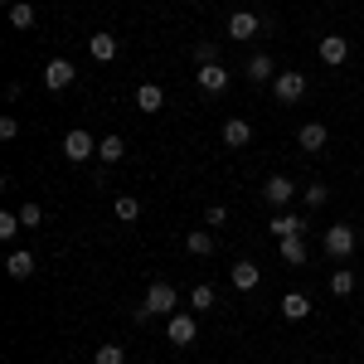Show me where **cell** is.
<instances>
[{
    "instance_id": "6da1fadb",
    "label": "cell",
    "mask_w": 364,
    "mask_h": 364,
    "mask_svg": "<svg viewBox=\"0 0 364 364\" xmlns=\"http://www.w3.org/2000/svg\"><path fill=\"white\" fill-rule=\"evenodd\" d=\"M180 311V291L170 282H151L146 287V306L136 311V321H151V316H175Z\"/></svg>"
},
{
    "instance_id": "d4e9b609",
    "label": "cell",
    "mask_w": 364,
    "mask_h": 364,
    "mask_svg": "<svg viewBox=\"0 0 364 364\" xmlns=\"http://www.w3.org/2000/svg\"><path fill=\"white\" fill-rule=\"evenodd\" d=\"M331 296H355V272L350 267H336L331 272Z\"/></svg>"
},
{
    "instance_id": "4fadbf2b",
    "label": "cell",
    "mask_w": 364,
    "mask_h": 364,
    "mask_svg": "<svg viewBox=\"0 0 364 364\" xmlns=\"http://www.w3.org/2000/svg\"><path fill=\"white\" fill-rule=\"evenodd\" d=\"M243 78H248V83H272V78H277V63H272V58L267 54H252L248 63H243Z\"/></svg>"
},
{
    "instance_id": "9c48e42d",
    "label": "cell",
    "mask_w": 364,
    "mask_h": 364,
    "mask_svg": "<svg viewBox=\"0 0 364 364\" xmlns=\"http://www.w3.org/2000/svg\"><path fill=\"white\" fill-rule=\"evenodd\" d=\"M73 78H78V68H73L68 58H49V63H44V87H49V92L73 87Z\"/></svg>"
},
{
    "instance_id": "3957f363",
    "label": "cell",
    "mask_w": 364,
    "mask_h": 364,
    "mask_svg": "<svg viewBox=\"0 0 364 364\" xmlns=\"http://www.w3.org/2000/svg\"><path fill=\"white\" fill-rule=\"evenodd\" d=\"M272 97H277L282 107L301 102V97H306V73H301V68H282L277 78H272Z\"/></svg>"
},
{
    "instance_id": "f1b7e54d",
    "label": "cell",
    "mask_w": 364,
    "mask_h": 364,
    "mask_svg": "<svg viewBox=\"0 0 364 364\" xmlns=\"http://www.w3.org/2000/svg\"><path fill=\"white\" fill-rule=\"evenodd\" d=\"M301 199H306V209H326V204H331V190H326V185H306Z\"/></svg>"
},
{
    "instance_id": "7c38bea8",
    "label": "cell",
    "mask_w": 364,
    "mask_h": 364,
    "mask_svg": "<svg viewBox=\"0 0 364 364\" xmlns=\"http://www.w3.org/2000/svg\"><path fill=\"white\" fill-rule=\"evenodd\" d=\"M87 54L97 58V63H112V58L122 54V44H117V34H112V29H97V34L87 39Z\"/></svg>"
},
{
    "instance_id": "4dcf8cb0",
    "label": "cell",
    "mask_w": 364,
    "mask_h": 364,
    "mask_svg": "<svg viewBox=\"0 0 364 364\" xmlns=\"http://www.w3.org/2000/svg\"><path fill=\"white\" fill-rule=\"evenodd\" d=\"M20 214H10V209H5V214H0V238H15V233H20Z\"/></svg>"
},
{
    "instance_id": "83f0119b",
    "label": "cell",
    "mask_w": 364,
    "mask_h": 364,
    "mask_svg": "<svg viewBox=\"0 0 364 364\" xmlns=\"http://www.w3.org/2000/svg\"><path fill=\"white\" fill-rule=\"evenodd\" d=\"M15 214H20V224H25V228H39V224H44V209H39L34 199H25V204H20Z\"/></svg>"
},
{
    "instance_id": "e0dca14e",
    "label": "cell",
    "mask_w": 364,
    "mask_h": 364,
    "mask_svg": "<svg viewBox=\"0 0 364 364\" xmlns=\"http://www.w3.org/2000/svg\"><path fill=\"white\" fill-rule=\"evenodd\" d=\"M277 311L287 316V321H306V316H311V296H306V291H287V296L277 301Z\"/></svg>"
},
{
    "instance_id": "5bb4252c",
    "label": "cell",
    "mask_w": 364,
    "mask_h": 364,
    "mask_svg": "<svg viewBox=\"0 0 364 364\" xmlns=\"http://www.w3.org/2000/svg\"><path fill=\"white\" fill-rule=\"evenodd\" d=\"M267 228H272L277 238H296V233H306V219H301V214H291V209H277Z\"/></svg>"
},
{
    "instance_id": "5b68a950",
    "label": "cell",
    "mask_w": 364,
    "mask_h": 364,
    "mask_svg": "<svg viewBox=\"0 0 364 364\" xmlns=\"http://www.w3.org/2000/svg\"><path fill=\"white\" fill-rule=\"evenodd\" d=\"M195 83H199L204 97H224L228 83H233V73H228L224 63H199V68H195Z\"/></svg>"
},
{
    "instance_id": "52a82bcc",
    "label": "cell",
    "mask_w": 364,
    "mask_h": 364,
    "mask_svg": "<svg viewBox=\"0 0 364 364\" xmlns=\"http://www.w3.org/2000/svg\"><path fill=\"white\" fill-rule=\"evenodd\" d=\"M262 199H267L272 209H287V204L296 199V180H287V175H267V180H262Z\"/></svg>"
},
{
    "instance_id": "d6a6232c",
    "label": "cell",
    "mask_w": 364,
    "mask_h": 364,
    "mask_svg": "<svg viewBox=\"0 0 364 364\" xmlns=\"http://www.w3.org/2000/svg\"><path fill=\"white\" fill-rule=\"evenodd\" d=\"M20 136V122L15 117H0V141H15Z\"/></svg>"
},
{
    "instance_id": "ba28073f",
    "label": "cell",
    "mask_w": 364,
    "mask_h": 364,
    "mask_svg": "<svg viewBox=\"0 0 364 364\" xmlns=\"http://www.w3.org/2000/svg\"><path fill=\"white\" fill-rule=\"evenodd\" d=\"M316 54H321V63H326V68H340V63L350 58V39H345V34H321Z\"/></svg>"
},
{
    "instance_id": "484cf974",
    "label": "cell",
    "mask_w": 364,
    "mask_h": 364,
    "mask_svg": "<svg viewBox=\"0 0 364 364\" xmlns=\"http://www.w3.org/2000/svg\"><path fill=\"white\" fill-rule=\"evenodd\" d=\"M10 25L15 29H34V5H29V0H15V5H10Z\"/></svg>"
},
{
    "instance_id": "8992f818",
    "label": "cell",
    "mask_w": 364,
    "mask_h": 364,
    "mask_svg": "<svg viewBox=\"0 0 364 364\" xmlns=\"http://www.w3.org/2000/svg\"><path fill=\"white\" fill-rule=\"evenodd\" d=\"M224 29H228V39H238V44H248V39H257V34H267V20H257L252 10H233Z\"/></svg>"
},
{
    "instance_id": "1f68e13d",
    "label": "cell",
    "mask_w": 364,
    "mask_h": 364,
    "mask_svg": "<svg viewBox=\"0 0 364 364\" xmlns=\"http://www.w3.org/2000/svg\"><path fill=\"white\" fill-rule=\"evenodd\" d=\"M204 224H209V228H224L228 224V209H224V204H209V209H204Z\"/></svg>"
},
{
    "instance_id": "9a60e30c",
    "label": "cell",
    "mask_w": 364,
    "mask_h": 364,
    "mask_svg": "<svg viewBox=\"0 0 364 364\" xmlns=\"http://www.w3.org/2000/svg\"><path fill=\"white\" fill-rule=\"evenodd\" d=\"M136 107H141L146 117H156L161 107H166V87H161V83H141V87H136Z\"/></svg>"
},
{
    "instance_id": "ac0fdd59",
    "label": "cell",
    "mask_w": 364,
    "mask_h": 364,
    "mask_svg": "<svg viewBox=\"0 0 364 364\" xmlns=\"http://www.w3.org/2000/svg\"><path fill=\"white\" fill-rule=\"evenodd\" d=\"M248 141H252V127L243 122V117H228V122H224V146H228V151H243Z\"/></svg>"
},
{
    "instance_id": "7402d4cb",
    "label": "cell",
    "mask_w": 364,
    "mask_h": 364,
    "mask_svg": "<svg viewBox=\"0 0 364 364\" xmlns=\"http://www.w3.org/2000/svg\"><path fill=\"white\" fill-rule=\"evenodd\" d=\"M122 156H127V141L122 136H102L97 141V161H102V166H117Z\"/></svg>"
},
{
    "instance_id": "4316f807",
    "label": "cell",
    "mask_w": 364,
    "mask_h": 364,
    "mask_svg": "<svg viewBox=\"0 0 364 364\" xmlns=\"http://www.w3.org/2000/svg\"><path fill=\"white\" fill-rule=\"evenodd\" d=\"M92 364H127V350H122L117 340H107V345H97V355H92Z\"/></svg>"
},
{
    "instance_id": "f546056e",
    "label": "cell",
    "mask_w": 364,
    "mask_h": 364,
    "mask_svg": "<svg viewBox=\"0 0 364 364\" xmlns=\"http://www.w3.org/2000/svg\"><path fill=\"white\" fill-rule=\"evenodd\" d=\"M195 63H219V49H214V39H199V44H195Z\"/></svg>"
},
{
    "instance_id": "cb8c5ba5",
    "label": "cell",
    "mask_w": 364,
    "mask_h": 364,
    "mask_svg": "<svg viewBox=\"0 0 364 364\" xmlns=\"http://www.w3.org/2000/svg\"><path fill=\"white\" fill-rule=\"evenodd\" d=\"M112 214L122 219V224H136V219H141V199H132V195H117Z\"/></svg>"
},
{
    "instance_id": "7a4b0ae2",
    "label": "cell",
    "mask_w": 364,
    "mask_h": 364,
    "mask_svg": "<svg viewBox=\"0 0 364 364\" xmlns=\"http://www.w3.org/2000/svg\"><path fill=\"white\" fill-rule=\"evenodd\" d=\"M166 340L175 345V350H190L199 340V321L195 311H175V316H166Z\"/></svg>"
},
{
    "instance_id": "44dd1931",
    "label": "cell",
    "mask_w": 364,
    "mask_h": 364,
    "mask_svg": "<svg viewBox=\"0 0 364 364\" xmlns=\"http://www.w3.org/2000/svg\"><path fill=\"white\" fill-rule=\"evenodd\" d=\"M277 252H282L287 267H301V262H306V243H301V233H296V238H277Z\"/></svg>"
},
{
    "instance_id": "e575fe53",
    "label": "cell",
    "mask_w": 364,
    "mask_h": 364,
    "mask_svg": "<svg viewBox=\"0 0 364 364\" xmlns=\"http://www.w3.org/2000/svg\"><path fill=\"white\" fill-rule=\"evenodd\" d=\"M87 5H97V0H87Z\"/></svg>"
},
{
    "instance_id": "836d02e7",
    "label": "cell",
    "mask_w": 364,
    "mask_h": 364,
    "mask_svg": "<svg viewBox=\"0 0 364 364\" xmlns=\"http://www.w3.org/2000/svg\"><path fill=\"white\" fill-rule=\"evenodd\" d=\"M185 5H199V0H185Z\"/></svg>"
},
{
    "instance_id": "603a6c76",
    "label": "cell",
    "mask_w": 364,
    "mask_h": 364,
    "mask_svg": "<svg viewBox=\"0 0 364 364\" xmlns=\"http://www.w3.org/2000/svg\"><path fill=\"white\" fill-rule=\"evenodd\" d=\"M214 306H219V291L209 282H199L195 291H190V311H214Z\"/></svg>"
},
{
    "instance_id": "d6986e66",
    "label": "cell",
    "mask_w": 364,
    "mask_h": 364,
    "mask_svg": "<svg viewBox=\"0 0 364 364\" xmlns=\"http://www.w3.org/2000/svg\"><path fill=\"white\" fill-rule=\"evenodd\" d=\"M228 277H233V287H238V291H252V287L262 282V267L243 257V262H233V272H228Z\"/></svg>"
},
{
    "instance_id": "ffe728a7",
    "label": "cell",
    "mask_w": 364,
    "mask_h": 364,
    "mask_svg": "<svg viewBox=\"0 0 364 364\" xmlns=\"http://www.w3.org/2000/svg\"><path fill=\"white\" fill-rule=\"evenodd\" d=\"M185 252H190V257H209V252H214V233H209V228H190V233H185Z\"/></svg>"
},
{
    "instance_id": "2e32d148",
    "label": "cell",
    "mask_w": 364,
    "mask_h": 364,
    "mask_svg": "<svg viewBox=\"0 0 364 364\" xmlns=\"http://www.w3.org/2000/svg\"><path fill=\"white\" fill-rule=\"evenodd\" d=\"M34 267H39V262H34V252H25V248H15L10 257H5V272H10L15 282H29V277H34Z\"/></svg>"
},
{
    "instance_id": "277c9868",
    "label": "cell",
    "mask_w": 364,
    "mask_h": 364,
    "mask_svg": "<svg viewBox=\"0 0 364 364\" xmlns=\"http://www.w3.org/2000/svg\"><path fill=\"white\" fill-rule=\"evenodd\" d=\"M360 248V233H355V224H331L326 228V252L336 257V262H350V252Z\"/></svg>"
},
{
    "instance_id": "30bf717a",
    "label": "cell",
    "mask_w": 364,
    "mask_h": 364,
    "mask_svg": "<svg viewBox=\"0 0 364 364\" xmlns=\"http://www.w3.org/2000/svg\"><path fill=\"white\" fill-rule=\"evenodd\" d=\"M63 156H68V161L78 166V161H87V156H97V141L87 136L83 127H73V132L63 136Z\"/></svg>"
},
{
    "instance_id": "8fae6325",
    "label": "cell",
    "mask_w": 364,
    "mask_h": 364,
    "mask_svg": "<svg viewBox=\"0 0 364 364\" xmlns=\"http://www.w3.org/2000/svg\"><path fill=\"white\" fill-rule=\"evenodd\" d=\"M326 141H331V132H326V122H301V127H296V146H301L306 156H316V151H326Z\"/></svg>"
}]
</instances>
